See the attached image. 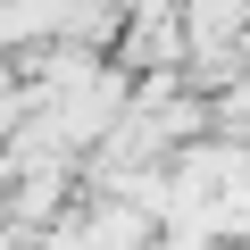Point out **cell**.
I'll use <instances>...</instances> for the list:
<instances>
[{
	"instance_id": "obj_1",
	"label": "cell",
	"mask_w": 250,
	"mask_h": 250,
	"mask_svg": "<svg viewBox=\"0 0 250 250\" xmlns=\"http://www.w3.org/2000/svg\"><path fill=\"white\" fill-rule=\"evenodd\" d=\"M108 67L125 83L159 75V67H184V9H175V0H125V25L108 42Z\"/></svg>"
},
{
	"instance_id": "obj_2",
	"label": "cell",
	"mask_w": 250,
	"mask_h": 250,
	"mask_svg": "<svg viewBox=\"0 0 250 250\" xmlns=\"http://www.w3.org/2000/svg\"><path fill=\"white\" fill-rule=\"evenodd\" d=\"M117 25H125V0H67V9L50 17V42H67V50H83V59H108Z\"/></svg>"
}]
</instances>
